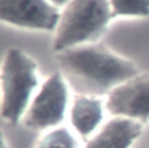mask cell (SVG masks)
<instances>
[{"instance_id": "8fae6325", "label": "cell", "mask_w": 149, "mask_h": 148, "mask_svg": "<svg viewBox=\"0 0 149 148\" xmlns=\"http://www.w3.org/2000/svg\"><path fill=\"white\" fill-rule=\"evenodd\" d=\"M51 3H54L56 7H61V6H64V5H66L70 0H49Z\"/></svg>"}, {"instance_id": "277c9868", "label": "cell", "mask_w": 149, "mask_h": 148, "mask_svg": "<svg viewBox=\"0 0 149 148\" xmlns=\"http://www.w3.org/2000/svg\"><path fill=\"white\" fill-rule=\"evenodd\" d=\"M68 98L64 76L59 72L52 73L28 106L24 113V125L35 131L56 127L64 119Z\"/></svg>"}, {"instance_id": "30bf717a", "label": "cell", "mask_w": 149, "mask_h": 148, "mask_svg": "<svg viewBox=\"0 0 149 148\" xmlns=\"http://www.w3.org/2000/svg\"><path fill=\"white\" fill-rule=\"evenodd\" d=\"M112 16H147L149 15V0H108Z\"/></svg>"}, {"instance_id": "9c48e42d", "label": "cell", "mask_w": 149, "mask_h": 148, "mask_svg": "<svg viewBox=\"0 0 149 148\" xmlns=\"http://www.w3.org/2000/svg\"><path fill=\"white\" fill-rule=\"evenodd\" d=\"M35 148H78V142L65 127H55L44 134Z\"/></svg>"}, {"instance_id": "7a4b0ae2", "label": "cell", "mask_w": 149, "mask_h": 148, "mask_svg": "<svg viewBox=\"0 0 149 148\" xmlns=\"http://www.w3.org/2000/svg\"><path fill=\"white\" fill-rule=\"evenodd\" d=\"M108 0H70L56 28L54 50H63L95 42L112 19Z\"/></svg>"}, {"instance_id": "ba28073f", "label": "cell", "mask_w": 149, "mask_h": 148, "mask_svg": "<svg viewBox=\"0 0 149 148\" xmlns=\"http://www.w3.org/2000/svg\"><path fill=\"white\" fill-rule=\"evenodd\" d=\"M104 118V106L100 99L78 94L70 110V121L74 131L83 138L91 135Z\"/></svg>"}, {"instance_id": "8992f818", "label": "cell", "mask_w": 149, "mask_h": 148, "mask_svg": "<svg viewBox=\"0 0 149 148\" xmlns=\"http://www.w3.org/2000/svg\"><path fill=\"white\" fill-rule=\"evenodd\" d=\"M106 110L114 117L139 122L149 120V77L136 76L113 89L106 100Z\"/></svg>"}, {"instance_id": "5b68a950", "label": "cell", "mask_w": 149, "mask_h": 148, "mask_svg": "<svg viewBox=\"0 0 149 148\" xmlns=\"http://www.w3.org/2000/svg\"><path fill=\"white\" fill-rule=\"evenodd\" d=\"M61 17L49 0H0V19L23 28L55 30Z\"/></svg>"}, {"instance_id": "3957f363", "label": "cell", "mask_w": 149, "mask_h": 148, "mask_svg": "<svg viewBox=\"0 0 149 148\" xmlns=\"http://www.w3.org/2000/svg\"><path fill=\"white\" fill-rule=\"evenodd\" d=\"M37 84L36 63L20 49H9L1 69V115L5 120L16 124L24 115Z\"/></svg>"}, {"instance_id": "52a82bcc", "label": "cell", "mask_w": 149, "mask_h": 148, "mask_svg": "<svg viewBox=\"0 0 149 148\" xmlns=\"http://www.w3.org/2000/svg\"><path fill=\"white\" fill-rule=\"evenodd\" d=\"M141 133V122L115 117L87 141L85 148H129Z\"/></svg>"}, {"instance_id": "6da1fadb", "label": "cell", "mask_w": 149, "mask_h": 148, "mask_svg": "<svg viewBox=\"0 0 149 148\" xmlns=\"http://www.w3.org/2000/svg\"><path fill=\"white\" fill-rule=\"evenodd\" d=\"M65 80L84 96H102L139 75L137 66L104 44H83L57 52Z\"/></svg>"}]
</instances>
